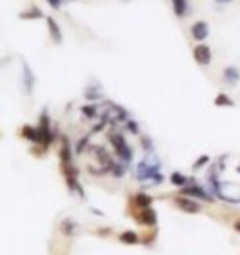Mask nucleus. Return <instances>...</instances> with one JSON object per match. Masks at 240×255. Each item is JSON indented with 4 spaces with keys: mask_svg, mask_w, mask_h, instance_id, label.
<instances>
[{
    "mask_svg": "<svg viewBox=\"0 0 240 255\" xmlns=\"http://www.w3.org/2000/svg\"><path fill=\"white\" fill-rule=\"evenodd\" d=\"M60 158L66 165H71V146H69V140L66 138L64 144H62V150H60Z\"/></svg>",
    "mask_w": 240,
    "mask_h": 255,
    "instance_id": "nucleus-15",
    "label": "nucleus"
},
{
    "mask_svg": "<svg viewBox=\"0 0 240 255\" xmlns=\"http://www.w3.org/2000/svg\"><path fill=\"white\" fill-rule=\"evenodd\" d=\"M46 2L50 4L54 10H60V8H62V2H64V0H46Z\"/></svg>",
    "mask_w": 240,
    "mask_h": 255,
    "instance_id": "nucleus-23",
    "label": "nucleus"
},
{
    "mask_svg": "<svg viewBox=\"0 0 240 255\" xmlns=\"http://www.w3.org/2000/svg\"><path fill=\"white\" fill-rule=\"evenodd\" d=\"M223 83L229 87H237L240 83V69L237 65H227L223 69Z\"/></svg>",
    "mask_w": 240,
    "mask_h": 255,
    "instance_id": "nucleus-8",
    "label": "nucleus"
},
{
    "mask_svg": "<svg viewBox=\"0 0 240 255\" xmlns=\"http://www.w3.org/2000/svg\"><path fill=\"white\" fill-rule=\"evenodd\" d=\"M85 146H86V138L79 140V142H77V152H83V150H85Z\"/></svg>",
    "mask_w": 240,
    "mask_h": 255,
    "instance_id": "nucleus-24",
    "label": "nucleus"
},
{
    "mask_svg": "<svg viewBox=\"0 0 240 255\" xmlns=\"http://www.w3.org/2000/svg\"><path fill=\"white\" fill-rule=\"evenodd\" d=\"M23 81H25V92L31 94V89H33V85H35V77L31 75L29 65H23Z\"/></svg>",
    "mask_w": 240,
    "mask_h": 255,
    "instance_id": "nucleus-14",
    "label": "nucleus"
},
{
    "mask_svg": "<svg viewBox=\"0 0 240 255\" xmlns=\"http://www.w3.org/2000/svg\"><path fill=\"white\" fill-rule=\"evenodd\" d=\"M69 2H75V0H69Z\"/></svg>",
    "mask_w": 240,
    "mask_h": 255,
    "instance_id": "nucleus-28",
    "label": "nucleus"
},
{
    "mask_svg": "<svg viewBox=\"0 0 240 255\" xmlns=\"http://www.w3.org/2000/svg\"><path fill=\"white\" fill-rule=\"evenodd\" d=\"M169 181H171V184H175V186H187V184H189V177L183 175V173H179V171H175L171 177H169Z\"/></svg>",
    "mask_w": 240,
    "mask_h": 255,
    "instance_id": "nucleus-17",
    "label": "nucleus"
},
{
    "mask_svg": "<svg viewBox=\"0 0 240 255\" xmlns=\"http://www.w3.org/2000/svg\"><path fill=\"white\" fill-rule=\"evenodd\" d=\"M133 205L138 207V209H146V207L152 205V196L146 194V192H138L137 196L133 198Z\"/></svg>",
    "mask_w": 240,
    "mask_h": 255,
    "instance_id": "nucleus-9",
    "label": "nucleus"
},
{
    "mask_svg": "<svg viewBox=\"0 0 240 255\" xmlns=\"http://www.w3.org/2000/svg\"><path fill=\"white\" fill-rule=\"evenodd\" d=\"M171 4H173V12L179 18H185L189 14V0H171Z\"/></svg>",
    "mask_w": 240,
    "mask_h": 255,
    "instance_id": "nucleus-12",
    "label": "nucleus"
},
{
    "mask_svg": "<svg viewBox=\"0 0 240 255\" xmlns=\"http://www.w3.org/2000/svg\"><path fill=\"white\" fill-rule=\"evenodd\" d=\"M19 18L21 19H33V18H42V12H40V10H39V8H29V10H27V12H21V14H19Z\"/></svg>",
    "mask_w": 240,
    "mask_h": 255,
    "instance_id": "nucleus-18",
    "label": "nucleus"
},
{
    "mask_svg": "<svg viewBox=\"0 0 240 255\" xmlns=\"http://www.w3.org/2000/svg\"><path fill=\"white\" fill-rule=\"evenodd\" d=\"M110 142L114 146V152H116V156H118V159H120L121 163H131L133 150H131V146L125 142L123 134H112L110 136Z\"/></svg>",
    "mask_w": 240,
    "mask_h": 255,
    "instance_id": "nucleus-2",
    "label": "nucleus"
},
{
    "mask_svg": "<svg viewBox=\"0 0 240 255\" xmlns=\"http://www.w3.org/2000/svg\"><path fill=\"white\" fill-rule=\"evenodd\" d=\"M46 25H48V31H50L52 40H54L56 44H60V42H62V29H60V25L56 23V19L48 18L46 19Z\"/></svg>",
    "mask_w": 240,
    "mask_h": 255,
    "instance_id": "nucleus-10",
    "label": "nucleus"
},
{
    "mask_svg": "<svg viewBox=\"0 0 240 255\" xmlns=\"http://www.w3.org/2000/svg\"><path fill=\"white\" fill-rule=\"evenodd\" d=\"M135 219H137L138 224H142V226H156V223H158V213H156L152 207H146V209H138Z\"/></svg>",
    "mask_w": 240,
    "mask_h": 255,
    "instance_id": "nucleus-5",
    "label": "nucleus"
},
{
    "mask_svg": "<svg viewBox=\"0 0 240 255\" xmlns=\"http://www.w3.org/2000/svg\"><path fill=\"white\" fill-rule=\"evenodd\" d=\"M75 228H77V224H75L71 219L62 221V224H60V230H62L66 236H73V234H75Z\"/></svg>",
    "mask_w": 240,
    "mask_h": 255,
    "instance_id": "nucleus-16",
    "label": "nucleus"
},
{
    "mask_svg": "<svg viewBox=\"0 0 240 255\" xmlns=\"http://www.w3.org/2000/svg\"><path fill=\"white\" fill-rule=\"evenodd\" d=\"M209 163V156H202V158H198V161L194 163V169H200L202 165H207Z\"/></svg>",
    "mask_w": 240,
    "mask_h": 255,
    "instance_id": "nucleus-21",
    "label": "nucleus"
},
{
    "mask_svg": "<svg viewBox=\"0 0 240 255\" xmlns=\"http://www.w3.org/2000/svg\"><path fill=\"white\" fill-rule=\"evenodd\" d=\"M213 104L217 108H233L235 106V100H231V96H227V94H217L215 100H213Z\"/></svg>",
    "mask_w": 240,
    "mask_h": 255,
    "instance_id": "nucleus-13",
    "label": "nucleus"
},
{
    "mask_svg": "<svg viewBox=\"0 0 240 255\" xmlns=\"http://www.w3.org/2000/svg\"><path fill=\"white\" fill-rule=\"evenodd\" d=\"M120 242L121 244H127V246H135V244L140 242V236L135 230H123L120 234Z\"/></svg>",
    "mask_w": 240,
    "mask_h": 255,
    "instance_id": "nucleus-11",
    "label": "nucleus"
},
{
    "mask_svg": "<svg viewBox=\"0 0 240 255\" xmlns=\"http://www.w3.org/2000/svg\"><path fill=\"white\" fill-rule=\"evenodd\" d=\"M235 230H237V232L240 234V219H239V221H235Z\"/></svg>",
    "mask_w": 240,
    "mask_h": 255,
    "instance_id": "nucleus-25",
    "label": "nucleus"
},
{
    "mask_svg": "<svg viewBox=\"0 0 240 255\" xmlns=\"http://www.w3.org/2000/svg\"><path fill=\"white\" fill-rule=\"evenodd\" d=\"M137 179L142 182L150 181L152 184L163 182V175L160 173V161L158 159H150V158L142 159L137 165Z\"/></svg>",
    "mask_w": 240,
    "mask_h": 255,
    "instance_id": "nucleus-1",
    "label": "nucleus"
},
{
    "mask_svg": "<svg viewBox=\"0 0 240 255\" xmlns=\"http://www.w3.org/2000/svg\"><path fill=\"white\" fill-rule=\"evenodd\" d=\"M183 196H190V198H198V200H204V201H211V194L204 190L202 186H196V184H192V186H183V192H181Z\"/></svg>",
    "mask_w": 240,
    "mask_h": 255,
    "instance_id": "nucleus-7",
    "label": "nucleus"
},
{
    "mask_svg": "<svg viewBox=\"0 0 240 255\" xmlns=\"http://www.w3.org/2000/svg\"><path fill=\"white\" fill-rule=\"evenodd\" d=\"M215 2H217V4H231L233 0H215Z\"/></svg>",
    "mask_w": 240,
    "mask_h": 255,
    "instance_id": "nucleus-26",
    "label": "nucleus"
},
{
    "mask_svg": "<svg viewBox=\"0 0 240 255\" xmlns=\"http://www.w3.org/2000/svg\"><path fill=\"white\" fill-rule=\"evenodd\" d=\"M190 35H192V38H194V40H198V42H204L207 36H209V25H207V21L200 19V21L192 23V27H190Z\"/></svg>",
    "mask_w": 240,
    "mask_h": 255,
    "instance_id": "nucleus-6",
    "label": "nucleus"
},
{
    "mask_svg": "<svg viewBox=\"0 0 240 255\" xmlns=\"http://www.w3.org/2000/svg\"><path fill=\"white\" fill-rule=\"evenodd\" d=\"M237 171H239V173H240V165H239V167H237Z\"/></svg>",
    "mask_w": 240,
    "mask_h": 255,
    "instance_id": "nucleus-27",
    "label": "nucleus"
},
{
    "mask_svg": "<svg viewBox=\"0 0 240 255\" xmlns=\"http://www.w3.org/2000/svg\"><path fill=\"white\" fill-rule=\"evenodd\" d=\"M85 96L88 100H98V98H100V89L96 91V87H90V89H86Z\"/></svg>",
    "mask_w": 240,
    "mask_h": 255,
    "instance_id": "nucleus-20",
    "label": "nucleus"
},
{
    "mask_svg": "<svg viewBox=\"0 0 240 255\" xmlns=\"http://www.w3.org/2000/svg\"><path fill=\"white\" fill-rule=\"evenodd\" d=\"M127 128H129V132H133V134H138V125L135 123V121L127 119Z\"/></svg>",
    "mask_w": 240,
    "mask_h": 255,
    "instance_id": "nucleus-22",
    "label": "nucleus"
},
{
    "mask_svg": "<svg viewBox=\"0 0 240 255\" xmlns=\"http://www.w3.org/2000/svg\"><path fill=\"white\" fill-rule=\"evenodd\" d=\"M194 60H196V64L198 65H202V67H206L211 64V48L204 44V42H200L198 46H194Z\"/></svg>",
    "mask_w": 240,
    "mask_h": 255,
    "instance_id": "nucleus-4",
    "label": "nucleus"
},
{
    "mask_svg": "<svg viewBox=\"0 0 240 255\" xmlns=\"http://www.w3.org/2000/svg\"><path fill=\"white\" fill-rule=\"evenodd\" d=\"M175 205L179 209H183L185 213H200L202 211V205L198 201L194 200V198H190V196H183V194L175 198Z\"/></svg>",
    "mask_w": 240,
    "mask_h": 255,
    "instance_id": "nucleus-3",
    "label": "nucleus"
},
{
    "mask_svg": "<svg viewBox=\"0 0 240 255\" xmlns=\"http://www.w3.org/2000/svg\"><path fill=\"white\" fill-rule=\"evenodd\" d=\"M81 111H83V115H85V117L92 119V117H96L98 108H96V106H85V108H81Z\"/></svg>",
    "mask_w": 240,
    "mask_h": 255,
    "instance_id": "nucleus-19",
    "label": "nucleus"
},
{
    "mask_svg": "<svg viewBox=\"0 0 240 255\" xmlns=\"http://www.w3.org/2000/svg\"><path fill=\"white\" fill-rule=\"evenodd\" d=\"M125 2H127V0H125Z\"/></svg>",
    "mask_w": 240,
    "mask_h": 255,
    "instance_id": "nucleus-29",
    "label": "nucleus"
}]
</instances>
